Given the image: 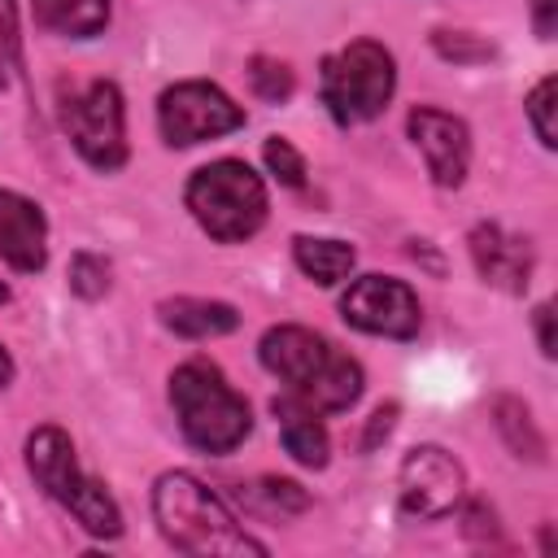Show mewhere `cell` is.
I'll return each mask as SVG.
<instances>
[{"label": "cell", "instance_id": "cell-6", "mask_svg": "<svg viewBox=\"0 0 558 558\" xmlns=\"http://www.w3.org/2000/svg\"><path fill=\"white\" fill-rule=\"evenodd\" d=\"M397 87L392 52L375 39H353L323 61V105L340 126L371 122L388 109Z\"/></svg>", "mask_w": 558, "mask_h": 558}, {"label": "cell", "instance_id": "cell-9", "mask_svg": "<svg viewBox=\"0 0 558 558\" xmlns=\"http://www.w3.org/2000/svg\"><path fill=\"white\" fill-rule=\"evenodd\" d=\"M340 314L349 327L366 331V336H388V340H410L418 336L423 310L418 296L388 275H362L349 283V292L340 296Z\"/></svg>", "mask_w": 558, "mask_h": 558}, {"label": "cell", "instance_id": "cell-15", "mask_svg": "<svg viewBox=\"0 0 558 558\" xmlns=\"http://www.w3.org/2000/svg\"><path fill=\"white\" fill-rule=\"evenodd\" d=\"M161 323L183 336V340H209V336H227L240 327V314L227 301H205V296H174L161 301Z\"/></svg>", "mask_w": 558, "mask_h": 558}, {"label": "cell", "instance_id": "cell-11", "mask_svg": "<svg viewBox=\"0 0 558 558\" xmlns=\"http://www.w3.org/2000/svg\"><path fill=\"white\" fill-rule=\"evenodd\" d=\"M410 126V140L418 144L423 161H427V174L436 187H458L466 179V166H471V131L462 118L445 113V109H410L405 118Z\"/></svg>", "mask_w": 558, "mask_h": 558}, {"label": "cell", "instance_id": "cell-21", "mask_svg": "<svg viewBox=\"0 0 558 558\" xmlns=\"http://www.w3.org/2000/svg\"><path fill=\"white\" fill-rule=\"evenodd\" d=\"M554 96H558V78H554V74L541 78V83L532 87V96H527V122H532V131H536V140H541L545 148L558 144V131H554Z\"/></svg>", "mask_w": 558, "mask_h": 558}, {"label": "cell", "instance_id": "cell-13", "mask_svg": "<svg viewBox=\"0 0 558 558\" xmlns=\"http://www.w3.org/2000/svg\"><path fill=\"white\" fill-rule=\"evenodd\" d=\"M471 262L480 279L501 292H523L532 279V244L523 235L501 231L497 222H480L471 231Z\"/></svg>", "mask_w": 558, "mask_h": 558}, {"label": "cell", "instance_id": "cell-14", "mask_svg": "<svg viewBox=\"0 0 558 558\" xmlns=\"http://www.w3.org/2000/svg\"><path fill=\"white\" fill-rule=\"evenodd\" d=\"M270 410H275V423H279V440H283V449L301 462V466H327V427H323V418H318V410H310L305 401H296L292 392H283V397H275L270 401Z\"/></svg>", "mask_w": 558, "mask_h": 558}, {"label": "cell", "instance_id": "cell-19", "mask_svg": "<svg viewBox=\"0 0 558 558\" xmlns=\"http://www.w3.org/2000/svg\"><path fill=\"white\" fill-rule=\"evenodd\" d=\"M493 414H497V427H501L506 445H510L519 458H532V462L545 458V440H541V432H536V423H532V414H527L523 401H514V397H497Z\"/></svg>", "mask_w": 558, "mask_h": 558}, {"label": "cell", "instance_id": "cell-3", "mask_svg": "<svg viewBox=\"0 0 558 558\" xmlns=\"http://www.w3.org/2000/svg\"><path fill=\"white\" fill-rule=\"evenodd\" d=\"M170 405L179 414V432L201 453H231L253 427L248 401L205 357H192L170 375Z\"/></svg>", "mask_w": 558, "mask_h": 558}, {"label": "cell", "instance_id": "cell-27", "mask_svg": "<svg viewBox=\"0 0 558 558\" xmlns=\"http://www.w3.org/2000/svg\"><path fill=\"white\" fill-rule=\"evenodd\" d=\"M536 340H541V353L545 357H554V305L545 301V305H536Z\"/></svg>", "mask_w": 558, "mask_h": 558}, {"label": "cell", "instance_id": "cell-1", "mask_svg": "<svg viewBox=\"0 0 558 558\" xmlns=\"http://www.w3.org/2000/svg\"><path fill=\"white\" fill-rule=\"evenodd\" d=\"M262 366L310 410L340 414L362 397V366L310 327H270L257 344Z\"/></svg>", "mask_w": 558, "mask_h": 558}, {"label": "cell", "instance_id": "cell-18", "mask_svg": "<svg viewBox=\"0 0 558 558\" xmlns=\"http://www.w3.org/2000/svg\"><path fill=\"white\" fill-rule=\"evenodd\" d=\"M240 501L253 510V514H262V519H292V514H301L305 506H310V497H305V488L301 484H292V480H257V484H240Z\"/></svg>", "mask_w": 558, "mask_h": 558}, {"label": "cell", "instance_id": "cell-10", "mask_svg": "<svg viewBox=\"0 0 558 558\" xmlns=\"http://www.w3.org/2000/svg\"><path fill=\"white\" fill-rule=\"evenodd\" d=\"M397 493H401V510L414 519H445L453 514V506L466 493V475L462 462L440 449V445H414L401 462L397 475Z\"/></svg>", "mask_w": 558, "mask_h": 558}, {"label": "cell", "instance_id": "cell-17", "mask_svg": "<svg viewBox=\"0 0 558 558\" xmlns=\"http://www.w3.org/2000/svg\"><path fill=\"white\" fill-rule=\"evenodd\" d=\"M292 257H296L301 275H310V279L323 283V288L349 279V270H353V262H357L353 244H344V240H318V235H296V240H292Z\"/></svg>", "mask_w": 558, "mask_h": 558}, {"label": "cell", "instance_id": "cell-16", "mask_svg": "<svg viewBox=\"0 0 558 558\" xmlns=\"http://www.w3.org/2000/svg\"><path fill=\"white\" fill-rule=\"evenodd\" d=\"M109 4L113 0H35V22L52 35L92 39L109 26Z\"/></svg>", "mask_w": 558, "mask_h": 558}, {"label": "cell", "instance_id": "cell-20", "mask_svg": "<svg viewBox=\"0 0 558 558\" xmlns=\"http://www.w3.org/2000/svg\"><path fill=\"white\" fill-rule=\"evenodd\" d=\"M248 83H253V92H257L262 100H270V105L288 100L292 87H296L292 70H288L283 61H275V57H253V61H248Z\"/></svg>", "mask_w": 558, "mask_h": 558}, {"label": "cell", "instance_id": "cell-25", "mask_svg": "<svg viewBox=\"0 0 558 558\" xmlns=\"http://www.w3.org/2000/svg\"><path fill=\"white\" fill-rule=\"evenodd\" d=\"M462 519H466V536H488V541H497V519H493V510H488L484 501H471Z\"/></svg>", "mask_w": 558, "mask_h": 558}, {"label": "cell", "instance_id": "cell-2", "mask_svg": "<svg viewBox=\"0 0 558 558\" xmlns=\"http://www.w3.org/2000/svg\"><path fill=\"white\" fill-rule=\"evenodd\" d=\"M153 514L161 536L179 554H201V558H235V554H266L262 541H253L231 510L222 506L218 493H209L196 475L187 471H166L153 484Z\"/></svg>", "mask_w": 558, "mask_h": 558}, {"label": "cell", "instance_id": "cell-7", "mask_svg": "<svg viewBox=\"0 0 558 558\" xmlns=\"http://www.w3.org/2000/svg\"><path fill=\"white\" fill-rule=\"evenodd\" d=\"M61 126L87 166L109 174L126 161V109L118 83L92 78L61 92Z\"/></svg>", "mask_w": 558, "mask_h": 558}, {"label": "cell", "instance_id": "cell-24", "mask_svg": "<svg viewBox=\"0 0 558 558\" xmlns=\"http://www.w3.org/2000/svg\"><path fill=\"white\" fill-rule=\"evenodd\" d=\"M17 70V9L13 0H0V87H9Z\"/></svg>", "mask_w": 558, "mask_h": 558}, {"label": "cell", "instance_id": "cell-29", "mask_svg": "<svg viewBox=\"0 0 558 558\" xmlns=\"http://www.w3.org/2000/svg\"><path fill=\"white\" fill-rule=\"evenodd\" d=\"M13 384V357H9V349L0 344V388H9Z\"/></svg>", "mask_w": 558, "mask_h": 558}, {"label": "cell", "instance_id": "cell-8", "mask_svg": "<svg viewBox=\"0 0 558 558\" xmlns=\"http://www.w3.org/2000/svg\"><path fill=\"white\" fill-rule=\"evenodd\" d=\"M157 126L166 135L170 148H192L218 135H231L235 126H244V109L205 78H187L161 92L157 100Z\"/></svg>", "mask_w": 558, "mask_h": 558}, {"label": "cell", "instance_id": "cell-26", "mask_svg": "<svg viewBox=\"0 0 558 558\" xmlns=\"http://www.w3.org/2000/svg\"><path fill=\"white\" fill-rule=\"evenodd\" d=\"M392 423H397V405H379V410L371 414V427H366V436H362V449H375V445L392 432Z\"/></svg>", "mask_w": 558, "mask_h": 558}, {"label": "cell", "instance_id": "cell-23", "mask_svg": "<svg viewBox=\"0 0 558 558\" xmlns=\"http://www.w3.org/2000/svg\"><path fill=\"white\" fill-rule=\"evenodd\" d=\"M262 153H266V166H270V174L279 183H288V187H301L305 183V161H301V153L283 135H270Z\"/></svg>", "mask_w": 558, "mask_h": 558}, {"label": "cell", "instance_id": "cell-5", "mask_svg": "<svg viewBox=\"0 0 558 558\" xmlns=\"http://www.w3.org/2000/svg\"><path fill=\"white\" fill-rule=\"evenodd\" d=\"M183 201H187L196 227L218 244H240V240L257 235L266 222V183L253 174V166H244L235 157L201 166L187 179Z\"/></svg>", "mask_w": 558, "mask_h": 558}, {"label": "cell", "instance_id": "cell-22", "mask_svg": "<svg viewBox=\"0 0 558 558\" xmlns=\"http://www.w3.org/2000/svg\"><path fill=\"white\" fill-rule=\"evenodd\" d=\"M70 288L83 301L105 296L109 292V262L96 257V253H74V262H70Z\"/></svg>", "mask_w": 558, "mask_h": 558}, {"label": "cell", "instance_id": "cell-12", "mask_svg": "<svg viewBox=\"0 0 558 558\" xmlns=\"http://www.w3.org/2000/svg\"><path fill=\"white\" fill-rule=\"evenodd\" d=\"M0 262H9L22 275L44 270L48 262V218L44 209L22 196L0 187Z\"/></svg>", "mask_w": 558, "mask_h": 558}, {"label": "cell", "instance_id": "cell-28", "mask_svg": "<svg viewBox=\"0 0 558 558\" xmlns=\"http://www.w3.org/2000/svg\"><path fill=\"white\" fill-rule=\"evenodd\" d=\"M532 22H536V35L549 39L558 26V0H532Z\"/></svg>", "mask_w": 558, "mask_h": 558}, {"label": "cell", "instance_id": "cell-4", "mask_svg": "<svg viewBox=\"0 0 558 558\" xmlns=\"http://www.w3.org/2000/svg\"><path fill=\"white\" fill-rule=\"evenodd\" d=\"M26 466L35 475V484L57 501L65 506L92 536H105L113 541L122 532V514H118V501L105 493L100 480L83 475L78 471V458H74V445L61 427L44 423L26 436Z\"/></svg>", "mask_w": 558, "mask_h": 558}]
</instances>
